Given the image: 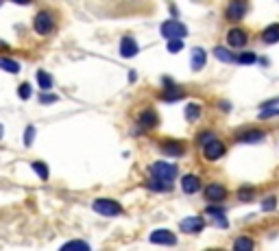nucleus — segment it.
I'll list each match as a JSON object with an SVG mask.
<instances>
[{
  "instance_id": "obj_1",
  "label": "nucleus",
  "mask_w": 279,
  "mask_h": 251,
  "mask_svg": "<svg viewBox=\"0 0 279 251\" xmlns=\"http://www.w3.org/2000/svg\"><path fill=\"white\" fill-rule=\"evenodd\" d=\"M92 208L100 216H118V214H122V206L116 203L114 199H96L92 203Z\"/></svg>"
},
{
  "instance_id": "obj_2",
  "label": "nucleus",
  "mask_w": 279,
  "mask_h": 251,
  "mask_svg": "<svg viewBox=\"0 0 279 251\" xmlns=\"http://www.w3.org/2000/svg\"><path fill=\"white\" fill-rule=\"evenodd\" d=\"M151 175L170 184L177 177V166L175 164H166V162H155V164H151Z\"/></svg>"
},
{
  "instance_id": "obj_3",
  "label": "nucleus",
  "mask_w": 279,
  "mask_h": 251,
  "mask_svg": "<svg viewBox=\"0 0 279 251\" xmlns=\"http://www.w3.org/2000/svg\"><path fill=\"white\" fill-rule=\"evenodd\" d=\"M33 28L37 35H48L52 28H55V18H52L48 11H39L33 20Z\"/></svg>"
},
{
  "instance_id": "obj_4",
  "label": "nucleus",
  "mask_w": 279,
  "mask_h": 251,
  "mask_svg": "<svg viewBox=\"0 0 279 251\" xmlns=\"http://www.w3.org/2000/svg\"><path fill=\"white\" fill-rule=\"evenodd\" d=\"M186 33H188V28L177 20H168L162 24V35L166 40H181V38H186Z\"/></svg>"
},
{
  "instance_id": "obj_5",
  "label": "nucleus",
  "mask_w": 279,
  "mask_h": 251,
  "mask_svg": "<svg viewBox=\"0 0 279 251\" xmlns=\"http://www.w3.org/2000/svg\"><path fill=\"white\" fill-rule=\"evenodd\" d=\"M223 153H225V144L221 140H216V138H212L210 142H205L203 144L205 160H218V158H223Z\"/></svg>"
},
{
  "instance_id": "obj_6",
  "label": "nucleus",
  "mask_w": 279,
  "mask_h": 251,
  "mask_svg": "<svg viewBox=\"0 0 279 251\" xmlns=\"http://www.w3.org/2000/svg\"><path fill=\"white\" fill-rule=\"evenodd\" d=\"M245 14H247V0H231L229 7H227V18L229 20L238 22V20L245 18Z\"/></svg>"
},
{
  "instance_id": "obj_7",
  "label": "nucleus",
  "mask_w": 279,
  "mask_h": 251,
  "mask_svg": "<svg viewBox=\"0 0 279 251\" xmlns=\"http://www.w3.org/2000/svg\"><path fill=\"white\" fill-rule=\"evenodd\" d=\"M205 227L203 218L201 216H190V218H183L181 220V232H186V234H197Z\"/></svg>"
},
{
  "instance_id": "obj_8",
  "label": "nucleus",
  "mask_w": 279,
  "mask_h": 251,
  "mask_svg": "<svg viewBox=\"0 0 279 251\" xmlns=\"http://www.w3.org/2000/svg\"><path fill=\"white\" fill-rule=\"evenodd\" d=\"M205 196H207V201H212V203H221L225 196H227V190H225L221 184H210V186L205 188Z\"/></svg>"
},
{
  "instance_id": "obj_9",
  "label": "nucleus",
  "mask_w": 279,
  "mask_h": 251,
  "mask_svg": "<svg viewBox=\"0 0 279 251\" xmlns=\"http://www.w3.org/2000/svg\"><path fill=\"white\" fill-rule=\"evenodd\" d=\"M151 242H157V244H175L177 238H175L173 232H168V230H155L151 234Z\"/></svg>"
},
{
  "instance_id": "obj_10",
  "label": "nucleus",
  "mask_w": 279,
  "mask_h": 251,
  "mask_svg": "<svg viewBox=\"0 0 279 251\" xmlns=\"http://www.w3.org/2000/svg\"><path fill=\"white\" fill-rule=\"evenodd\" d=\"M247 33L242 31V28H231L229 35H227V42H229V46L231 48H240V46H245L247 44Z\"/></svg>"
},
{
  "instance_id": "obj_11",
  "label": "nucleus",
  "mask_w": 279,
  "mask_h": 251,
  "mask_svg": "<svg viewBox=\"0 0 279 251\" xmlns=\"http://www.w3.org/2000/svg\"><path fill=\"white\" fill-rule=\"evenodd\" d=\"M181 188H183V192H188V194L199 192L201 190V179L197 175H186L181 179Z\"/></svg>"
},
{
  "instance_id": "obj_12",
  "label": "nucleus",
  "mask_w": 279,
  "mask_h": 251,
  "mask_svg": "<svg viewBox=\"0 0 279 251\" xmlns=\"http://www.w3.org/2000/svg\"><path fill=\"white\" fill-rule=\"evenodd\" d=\"M138 52H140V46L135 44V40L122 38V42H120V55L122 57H135Z\"/></svg>"
},
{
  "instance_id": "obj_13",
  "label": "nucleus",
  "mask_w": 279,
  "mask_h": 251,
  "mask_svg": "<svg viewBox=\"0 0 279 251\" xmlns=\"http://www.w3.org/2000/svg\"><path fill=\"white\" fill-rule=\"evenodd\" d=\"M164 83H166V90H164V94H162L164 100H179V98H183L181 88L173 86V81H170V79H164Z\"/></svg>"
},
{
  "instance_id": "obj_14",
  "label": "nucleus",
  "mask_w": 279,
  "mask_h": 251,
  "mask_svg": "<svg viewBox=\"0 0 279 251\" xmlns=\"http://www.w3.org/2000/svg\"><path fill=\"white\" fill-rule=\"evenodd\" d=\"M205 50L203 48H192V55H190V66H192V70H201L205 66Z\"/></svg>"
},
{
  "instance_id": "obj_15",
  "label": "nucleus",
  "mask_w": 279,
  "mask_h": 251,
  "mask_svg": "<svg viewBox=\"0 0 279 251\" xmlns=\"http://www.w3.org/2000/svg\"><path fill=\"white\" fill-rule=\"evenodd\" d=\"M273 116H279V100H269V103H264L262 110H260V118H262V120L273 118Z\"/></svg>"
},
{
  "instance_id": "obj_16",
  "label": "nucleus",
  "mask_w": 279,
  "mask_h": 251,
  "mask_svg": "<svg viewBox=\"0 0 279 251\" xmlns=\"http://www.w3.org/2000/svg\"><path fill=\"white\" fill-rule=\"evenodd\" d=\"M207 214L214 218V223H216L218 227H227V218H225V212L223 208H216V206H207Z\"/></svg>"
},
{
  "instance_id": "obj_17",
  "label": "nucleus",
  "mask_w": 279,
  "mask_h": 251,
  "mask_svg": "<svg viewBox=\"0 0 279 251\" xmlns=\"http://www.w3.org/2000/svg\"><path fill=\"white\" fill-rule=\"evenodd\" d=\"M236 140H238V142H262L264 140V134H262V131L249 129V131H242V134L236 136Z\"/></svg>"
},
{
  "instance_id": "obj_18",
  "label": "nucleus",
  "mask_w": 279,
  "mask_h": 251,
  "mask_svg": "<svg viewBox=\"0 0 279 251\" xmlns=\"http://www.w3.org/2000/svg\"><path fill=\"white\" fill-rule=\"evenodd\" d=\"M162 151L164 153H168V155H183L186 153V148H183V142H173V140H168V142H164L162 144Z\"/></svg>"
},
{
  "instance_id": "obj_19",
  "label": "nucleus",
  "mask_w": 279,
  "mask_h": 251,
  "mask_svg": "<svg viewBox=\"0 0 279 251\" xmlns=\"http://www.w3.org/2000/svg\"><path fill=\"white\" fill-rule=\"evenodd\" d=\"M140 124L144 129H153L157 124V114L153 112V110H146V112H142L140 114Z\"/></svg>"
},
{
  "instance_id": "obj_20",
  "label": "nucleus",
  "mask_w": 279,
  "mask_h": 251,
  "mask_svg": "<svg viewBox=\"0 0 279 251\" xmlns=\"http://www.w3.org/2000/svg\"><path fill=\"white\" fill-rule=\"evenodd\" d=\"M262 42H266V44H275V42H279V24L266 26L264 33H262Z\"/></svg>"
},
{
  "instance_id": "obj_21",
  "label": "nucleus",
  "mask_w": 279,
  "mask_h": 251,
  "mask_svg": "<svg viewBox=\"0 0 279 251\" xmlns=\"http://www.w3.org/2000/svg\"><path fill=\"white\" fill-rule=\"evenodd\" d=\"M146 186L151 188V190H157V192H166V190H170V184H168V182H162V179H157V177H151V179H148Z\"/></svg>"
},
{
  "instance_id": "obj_22",
  "label": "nucleus",
  "mask_w": 279,
  "mask_h": 251,
  "mask_svg": "<svg viewBox=\"0 0 279 251\" xmlns=\"http://www.w3.org/2000/svg\"><path fill=\"white\" fill-rule=\"evenodd\" d=\"M0 68L7 70V72H13V74L20 72V64L13 62V59H9V57H0Z\"/></svg>"
},
{
  "instance_id": "obj_23",
  "label": "nucleus",
  "mask_w": 279,
  "mask_h": 251,
  "mask_svg": "<svg viewBox=\"0 0 279 251\" xmlns=\"http://www.w3.org/2000/svg\"><path fill=\"white\" fill-rule=\"evenodd\" d=\"M37 83H39V88H41V90H50V88H52L50 74H48V72H44V70H39V72H37Z\"/></svg>"
},
{
  "instance_id": "obj_24",
  "label": "nucleus",
  "mask_w": 279,
  "mask_h": 251,
  "mask_svg": "<svg viewBox=\"0 0 279 251\" xmlns=\"http://www.w3.org/2000/svg\"><path fill=\"white\" fill-rule=\"evenodd\" d=\"M31 166H33V170L37 172V177L41 179V182H46V179H48V166H46L44 162H33Z\"/></svg>"
},
{
  "instance_id": "obj_25",
  "label": "nucleus",
  "mask_w": 279,
  "mask_h": 251,
  "mask_svg": "<svg viewBox=\"0 0 279 251\" xmlns=\"http://www.w3.org/2000/svg\"><path fill=\"white\" fill-rule=\"evenodd\" d=\"M234 249L236 251H251L253 249V240L251 238H238V240L234 242Z\"/></svg>"
},
{
  "instance_id": "obj_26",
  "label": "nucleus",
  "mask_w": 279,
  "mask_h": 251,
  "mask_svg": "<svg viewBox=\"0 0 279 251\" xmlns=\"http://www.w3.org/2000/svg\"><path fill=\"white\" fill-rule=\"evenodd\" d=\"M214 55H216L218 59H221V62H236V57L231 55V52L227 50V48H223V46H218V48H214Z\"/></svg>"
},
{
  "instance_id": "obj_27",
  "label": "nucleus",
  "mask_w": 279,
  "mask_h": 251,
  "mask_svg": "<svg viewBox=\"0 0 279 251\" xmlns=\"http://www.w3.org/2000/svg\"><path fill=\"white\" fill-rule=\"evenodd\" d=\"M199 116H201V105L190 103V105L186 107V118H188V120H197Z\"/></svg>"
},
{
  "instance_id": "obj_28",
  "label": "nucleus",
  "mask_w": 279,
  "mask_h": 251,
  "mask_svg": "<svg viewBox=\"0 0 279 251\" xmlns=\"http://www.w3.org/2000/svg\"><path fill=\"white\" fill-rule=\"evenodd\" d=\"M63 249H83V251H90V244L83 242V240H70L63 244Z\"/></svg>"
},
{
  "instance_id": "obj_29",
  "label": "nucleus",
  "mask_w": 279,
  "mask_h": 251,
  "mask_svg": "<svg viewBox=\"0 0 279 251\" xmlns=\"http://www.w3.org/2000/svg\"><path fill=\"white\" fill-rule=\"evenodd\" d=\"M255 59H258V57H255L253 52H242V55L236 59V62L242 64V66H251V64H255Z\"/></svg>"
},
{
  "instance_id": "obj_30",
  "label": "nucleus",
  "mask_w": 279,
  "mask_h": 251,
  "mask_svg": "<svg viewBox=\"0 0 279 251\" xmlns=\"http://www.w3.org/2000/svg\"><path fill=\"white\" fill-rule=\"evenodd\" d=\"M17 96L20 98H31V86H28V83H22L20 88H17Z\"/></svg>"
},
{
  "instance_id": "obj_31",
  "label": "nucleus",
  "mask_w": 279,
  "mask_h": 251,
  "mask_svg": "<svg viewBox=\"0 0 279 251\" xmlns=\"http://www.w3.org/2000/svg\"><path fill=\"white\" fill-rule=\"evenodd\" d=\"M33 138H35V127H33V124H28L26 131H24V144L31 146L33 144Z\"/></svg>"
},
{
  "instance_id": "obj_32",
  "label": "nucleus",
  "mask_w": 279,
  "mask_h": 251,
  "mask_svg": "<svg viewBox=\"0 0 279 251\" xmlns=\"http://www.w3.org/2000/svg\"><path fill=\"white\" fill-rule=\"evenodd\" d=\"M183 48V42L181 40H170L168 42V52H179Z\"/></svg>"
},
{
  "instance_id": "obj_33",
  "label": "nucleus",
  "mask_w": 279,
  "mask_h": 251,
  "mask_svg": "<svg viewBox=\"0 0 279 251\" xmlns=\"http://www.w3.org/2000/svg\"><path fill=\"white\" fill-rule=\"evenodd\" d=\"M275 206H277V199H275V196H269V199L262 203V210L264 212H271V210H275Z\"/></svg>"
},
{
  "instance_id": "obj_34",
  "label": "nucleus",
  "mask_w": 279,
  "mask_h": 251,
  "mask_svg": "<svg viewBox=\"0 0 279 251\" xmlns=\"http://www.w3.org/2000/svg\"><path fill=\"white\" fill-rule=\"evenodd\" d=\"M238 196L242 201H253V188H240Z\"/></svg>"
},
{
  "instance_id": "obj_35",
  "label": "nucleus",
  "mask_w": 279,
  "mask_h": 251,
  "mask_svg": "<svg viewBox=\"0 0 279 251\" xmlns=\"http://www.w3.org/2000/svg\"><path fill=\"white\" fill-rule=\"evenodd\" d=\"M212 138H214V134H212V131H205V134H201V136H199V144L203 146L205 142H210Z\"/></svg>"
},
{
  "instance_id": "obj_36",
  "label": "nucleus",
  "mask_w": 279,
  "mask_h": 251,
  "mask_svg": "<svg viewBox=\"0 0 279 251\" xmlns=\"http://www.w3.org/2000/svg\"><path fill=\"white\" fill-rule=\"evenodd\" d=\"M55 100H57L55 94H41L39 96V103H55Z\"/></svg>"
},
{
  "instance_id": "obj_37",
  "label": "nucleus",
  "mask_w": 279,
  "mask_h": 251,
  "mask_svg": "<svg viewBox=\"0 0 279 251\" xmlns=\"http://www.w3.org/2000/svg\"><path fill=\"white\" fill-rule=\"evenodd\" d=\"M0 50H9V44H7V42L0 40Z\"/></svg>"
},
{
  "instance_id": "obj_38",
  "label": "nucleus",
  "mask_w": 279,
  "mask_h": 251,
  "mask_svg": "<svg viewBox=\"0 0 279 251\" xmlns=\"http://www.w3.org/2000/svg\"><path fill=\"white\" fill-rule=\"evenodd\" d=\"M11 2H15V4H28L31 0H11Z\"/></svg>"
},
{
  "instance_id": "obj_39",
  "label": "nucleus",
  "mask_w": 279,
  "mask_h": 251,
  "mask_svg": "<svg viewBox=\"0 0 279 251\" xmlns=\"http://www.w3.org/2000/svg\"><path fill=\"white\" fill-rule=\"evenodd\" d=\"M2 134H4V129H2V124H0V138H2Z\"/></svg>"
},
{
  "instance_id": "obj_40",
  "label": "nucleus",
  "mask_w": 279,
  "mask_h": 251,
  "mask_svg": "<svg viewBox=\"0 0 279 251\" xmlns=\"http://www.w3.org/2000/svg\"><path fill=\"white\" fill-rule=\"evenodd\" d=\"M2 2H4V0H0V4H2Z\"/></svg>"
}]
</instances>
